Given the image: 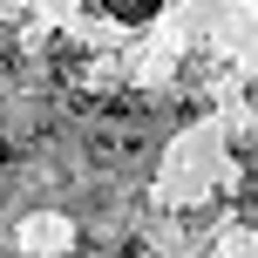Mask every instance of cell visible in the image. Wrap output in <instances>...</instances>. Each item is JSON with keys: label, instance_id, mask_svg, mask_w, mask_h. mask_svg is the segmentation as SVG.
<instances>
[{"label": "cell", "instance_id": "6da1fadb", "mask_svg": "<svg viewBox=\"0 0 258 258\" xmlns=\"http://www.w3.org/2000/svg\"><path fill=\"white\" fill-rule=\"evenodd\" d=\"M156 7L163 0H102V14H116V21H150Z\"/></svg>", "mask_w": 258, "mask_h": 258}]
</instances>
